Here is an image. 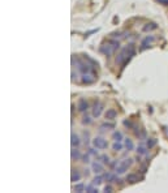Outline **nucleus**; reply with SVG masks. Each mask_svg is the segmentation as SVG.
<instances>
[{"label":"nucleus","mask_w":168,"mask_h":193,"mask_svg":"<svg viewBox=\"0 0 168 193\" xmlns=\"http://www.w3.org/2000/svg\"><path fill=\"white\" fill-rule=\"evenodd\" d=\"M134 54H136V48H134L133 44L125 46L120 51V54L117 55V57H116V63H117V64H120V65L126 64V63L130 60V57L134 56Z\"/></svg>","instance_id":"nucleus-1"},{"label":"nucleus","mask_w":168,"mask_h":193,"mask_svg":"<svg viewBox=\"0 0 168 193\" xmlns=\"http://www.w3.org/2000/svg\"><path fill=\"white\" fill-rule=\"evenodd\" d=\"M119 46H120V44H119L117 41L107 42V43H104L103 46H100V52H102L103 55H106V56H111V55L119 48Z\"/></svg>","instance_id":"nucleus-2"},{"label":"nucleus","mask_w":168,"mask_h":193,"mask_svg":"<svg viewBox=\"0 0 168 193\" xmlns=\"http://www.w3.org/2000/svg\"><path fill=\"white\" fill-rule=\"evenodd\" d=\"M132 163H133V159H124V161H121L120 163L116 166L115 168V172L117 175H121V174H125L126 171H128V168L132 166Z\"/></svg>","instance_id":"nucleus-3"},{"label":"nucleus","mask_w":168,"mask_h":193,"mask_svg":"<svg viewBox=\"0 0 168 193\" xmlns=\"http://www.w3.org/2000/svg\"><path fill=\"white\" fill-rule=\"evenodd\" d=\"M77 69L80 70V72L84 74V73H90V72H93V67H91V63H86V59H85V61L84 60H78L77 61Z\"/></svg>","instance_id":"nucleus-4"},{"label":"nucleus","mask_w":168,"mask_h":193,"mask_svg":"<svg viewBox=\"0 0 168 193\" xmlns=\"http://www.w3.org/2000/svg\"><path fill=\"white\" fill-rule=\"evenodd\" d=\"M93 146H94L95 149H100V150H103V149L108 148V142H107V140L103 138V137H95L94 140H93Z\"/></svg>","instance_id":"nucleus-5"},{"label":"nucleus","mask_w":168,"mask_h":193,"mask_svg":"<svg viewBox=\"0 0 168 193\" xmlns=\"http://www.w3.org/2000/svg\"><path fill=\"white\" fill-rule=\"evenodd\" d=\"M95 80H97V77H95V73L94 72H90V73H84L82 74V78H81V81L84 83H93V82H95Z\"/></svg>","instance_id":"nucleus-6"},{"label":"nucleus","mask_w":168,"mask_h":193,"mask_svg":"<svg viewBox=\"0 0 168 193\" xmlns=\"http://www.w3.org/2000/svg\"><path fill=\"white\" fill-rule=\"evenodd\" d=\"M103 111V104L100 102H95L94 104V108H93V116L94 117H99L100 114Z\"/></svg>","instance_id":"nucleus-7"},{"label":"nucleus","mask_w":168,"mask_h":193,"mask_svg":"<svg viewBox=\"0 0 168 193\" xmlns=\"http://www.w3.org/2000/svg\"><path fill=\"white\" fill-rule=\"evenodd\" d=\"M155 41V38L152 35H147L146 38H143V41L141 42V50H145V48H147V47L150 46V44L152 43V42Z\"/></svg>","instance_id":"nucleus-8"},{"label":"nucleus","mask_w":168,"mask_h":193,"mask_svg":"<svg viewBox=\"0 0 168 193\" xmlns=\"http://www.w3.org/2000/svg\"><path fill=\"white\" fill-rule=\"evenodd\" d=\"M91 170H93V172H95V174H102L103 170H104V167H103V164L99 163V162H93Z\"/></svg>","instance_id":"nucleus-9"},{"label":"nucleus","mask_w":168,"mask_h":193,"mask_svg":"<svg viewBox=\"0 0 168 193\" xmlns=\"http://www.w3.org/2000/svg\"><path fill=\"white\" fill-rule=\"evenodd\" d=\"M77 107H78V111L85 112L87 108H89V103H87V101H86V99L81 98V99L78 101V103H77Z\"/></svg>","instance_id":"nucleus-10"},{"label":"nucleus","mask_w":168,"mask_h":193,"mask_svg":"<svg viewBox=\"0 0 168 193\" xmlns=\"http://www.w3.org/2000/svg\"><path fill=\"white\" fill-rule=\"evenodd\" d=\"M104 116H106V119H107V120H113L116 116H117V111H116V110H113V108H110V110H107V111H106Z\"/></svg>","instance_id":"nucleus-11"},{"label":"nucleus","mask_w":168,"mask_h":193,"mask_svg":"<svg viewBox=\"0 0 168 193\" xmlns=\"http://www.w3.org/2000/svg\"><path fill=\"white\" fill-rule=\"evenodd\" d=\"M72 148H78L80 143H81V141H80V137L77 134H74V133H72Z\"/></svg>","instance_id":"nucleus-12"},{"label":"nucleus","mask_w":168,"mask_h":193,"mask_svg":"<svg viewBox=\"0 0 168 193\" xmlns=\"http://www.w3.org/2000/svg\"><path fill=\"white\" fill-rule=\"evenodd\" d=\"M138 180H139V177L137 174H129L128 176H126V181H129L130 184H134V183H137Z\"/></svg>","instance_id":"nucleus-13"},{"label":"nucleus","mask_w":168,"mask_h":193,"mask_svg":"<svg viewBox=\"0 0 168 193\" xmlns=\"http://www.w3.org/2000/svg\"><path fill=\"white\" fill-rule=\"evenodd\" d=\"M81 179V174H80L78 171H77V170H72V176H71V180L73 183H76V181H78V180Z\"/></svg>","instance_id":"nucleus-14"},{"label":"nucleus","mask_w":168,"mask_h":193,"mask_svg":"<svg viewBox=\"0 0 168 193\" xmlns=\"http://www.w3.org/2000/svg\"><path fill=\"white\" fill-rule=\"evenodd\" d=\"M124 146L126 148V150H128V151H130V150H133V149H134V143H133V141H132L130 138H125V141H124Z\"/></svg>","instance_id":"nucleus-15"},{"label":"nucleus","mask_w":168,"mask_h":193,"mask_svg":"<svg viewBox=\"0 0 168 193\" xmlns=\"http://www.w3.org/2000/svg\"><path fill=\"white\" fill-rule=\"evenodd\" d=\"M155 29H158L156 23H155V22H150V23H147V25H145L142 30H143V31H151V30H155Z\"/></svg>","instance_id":"nucleus-16"},{"label":"nucleus","mask_w":168,"mask_h":193,"mask_svg":"<svg viewBox=\"0 0 168 193\" xmlns=\"http://www.w3.org/2000/svg\"><path fill=\"white\" fill-rule=\"evenodd\" d=\"M112 140L113 141H123V133L120 132V130H116V132L112 133Z\"/></svg>","instance_id":"nucleus-17"},{"label":"nucleus","mask_w":168,"mask_h":193,"mask_svg":"<svg viewBox=\"0 0 168 193\" xmlns=\"http://www.w3.org/2000/svg\"><path fill=\"white\" fill-rule=\"evenodd\" d=\"M73 189H74V192L81 193V192H84V190L86 189V185L82 184V183H78V184H76V185L73 187Z\"/></svg>","instance_id":"nucleus-18"},{"label":"nucleus","mask_w":168,"mask_h":193,"mask_svg":"<svg viewBox=\"0 0 168 193\" xmlns=\"http://www.w3.org/2000/svg\"><path fill=\"white\" fill-rule=\"evenodd\" d=\"M85 190H86V192H89V193H97L98 192V187L91 183V184L86 185V189H85Z\"/></svg>","instance_id":"nucleus-19"},{"label":"nucleus","mask_w":168,"mask_h":193,"mask_svg":"<svg viewBox=\"0 0 168 193\" xmlns=\"http://www.w3.org/2000/svg\"><path fill=\"white\" fill-rule=\"evenodd\" d=\"M103 179H104V176H100V175H98V176H95L94 177V179H93V184H94V185H97V187H98V185H100V184H102V183H103Z\"/></svg>","instance_id":"nucleus-20"},{"label":"nucleus","mask_w":168,"mask_h":193,"mask_svg":"<svg viewBox=\"0 0 168 193\" xmlns=\"http://www.w3.org/2000/svg\"><path fill=\"white\" fill-rule=\"evenodd\" d=\"M117 175V174H116ZM116 175H113V174H106L104 175V179L107 180L108 183H113V181H116V179H117V177H116Z\"/></svg>","instance_id":"nucleus-21"},{"label":"nucleus","mask_w":168,"mask_h":193,"mask_svg":"<svg viewBox=\"0 0 168 193\" xmlns=\"http://www.w3.org/2000/svg\"><path fill=\"white\" fill-rule=\"evenodd\" d=\"M147 149H149V148H147ZM147 149H146V146L139 145L138 148H137V154H139V155H145V154L147 153Z\"/></svg>","instance_id":"nucleus-22"},{"label":"nucleus","mask_w":168,"mask_h":193,"mask_svg":"<svg viewBox=\"0 0 168 193\" xmlns=\"http://www.w3.org/2000/svg\"><path fill=\"white\" fill-rule=\"evenodd\" d=\"M121 149H123V145H121L120 141H115V142H113V145H112V150L113 151H120Z\"/></svg>","instance_id":"nucleus-23"},{"label":"nucleus","mask_w":168,"mask_h":193,"mask_svg":"<svg viewBox=\"0 0 168 193\" xmlns=\"http://www.w3.org/2000/svg\"><path fill=\"white\" fill-rule=\"evenodd\" d=\"M80 158H81V153L73 148V149H72V159H73V161L76 159V161H77V159H80Z\"/></svg>","instance_id":"nucleus-24"},{"label":"nucleus","mask_w":168,"mask_h":193,"mask_svg":"<svg viewBox=\"0 0 168 193\" xmlns=\"http://www.w3.org/2000/svg\"><path fill=\"white\" fill-rule=\"evenodd\" d=\"M156 145V140H155V138H149V140H147V142H146V146L149 149H151V148H154V146Z\"/></svg>","instance_id":"nucleus-25"},{"label":"nucleus","mask_w":168,"mask_h":193,"mask_svg":"<svg viewBox=\"0 0 168 193\" xmlns=\"http://www.w3.org/2000/svg\"><path fill=\"white\" fill-rule=\"evenodd\" d=\"M99 161L102 162V163H108V162H110V158H108V155L103 154V155H100V156H99Z\"/></svg>","instance_id":"nucleus-26"},{"label":"nucleus","mask_w":168,"mask_h":193,"mask_svg":"<svg viewBox=\"0 0 168 193\" xmlns=\"http://www.w3.org/2000/svg\"><path fill=\"white\" fill-rule=\"evenodd\" d=\"M113 127H115L113 124H108V123H104V124H102V125H100V129L103 130L104 128H107V129H112Z\"/></svg>","instance_id":"nucleus-27"},{"label":"nucleus","mask_w":168,"mask_h":193,"mask_svg":"<svg viewBox=\"0 0 168 193\" xmlns=\"http://www.w3.org/2000/svg\"><path fill=\"white\" fill-rule=\"evenodd\" d=\"M91 123V120H90L89 116H84L82 117V124H90Z\"/></svg>","instance_id":"nucleus-28"},{"label":"nucleus","mask_w":168,"mask_h":193,"mask_svg":"<svg viewBox=\"0 0 168 193\" xmlns=\"http://www.w3.org/2000/svg\"><path fill=\"white\" fill-rule=\"evenodd\" d=\"M124 125H125L126 128H134V125L132 124V121H129V120H124Z\"/></svg>","instance_id":"nucleus-29"},{"label":"nucleus","mask_w":168,"mask_h":193,"mask_svg":"<svg viewBox=\"0 0 168 193\" xmlns=\"http://www.w3.org/2000/svg\"><path fill=\"white\" fill-rule=\"evenodd\" d=\"M84 136H85V142L89 143V132H84Z\"/></svg>","instance_id":"nucleus-30"},{"label":"nucleus","mask_w":168,"mask_h":193,"mask_svg":"<svg viewBox=\"0 0 168 193\" xmlns=\"http://www.w3.org/2000/svg\"><path fill=\"white\" fill-rule=\"evenodd\" d=\"M104 192H112V187H111V185H106V187H104Z\"/></svg>","instance_id":"nucleus-31"},{"label":"nucleus","mask_w":168,"mask_h":193,"mask_svg":"<svg viewBox=\"0 0 168 193\" xmlns=\"http://www.w3.org/2000/svg\"><path fill=\"white\" fill-rule=\"evenodd\" d=\"M82 159H84V161H82V162H85V163H87V162H89V154H87V155H84V156H82Z\"/></svg>","instance_id":"nucleus-32"},{"label":"nucleus","mask_w":168,"mask_h":193,"mask_svg":"<svg viewBox=\"0 0 168 193\" xmlns=\"http://www.w3.org/2000/svg\"><path fill=\"white\" fill-rule=\"evenodd\" d=\"M158 3H160V4H164V5H168V0H156Z\"/></svg>","instance_id":"nucleus-33"},{"label":"nucleus","mask_w":168,"mask_h":193,"mask_svg":"<svg viewBox=\"0 0 168 193\" xmlns=\"http://www.w3.org/2000/svg\"><path fill=\"white\" fill-rule=\"evenodd\" d=\"M89 154H91V155H97L98 153L94 150V149H90V150H89Z\"/></svg>","instance_id":"nucleus-34"}]
</instances>
